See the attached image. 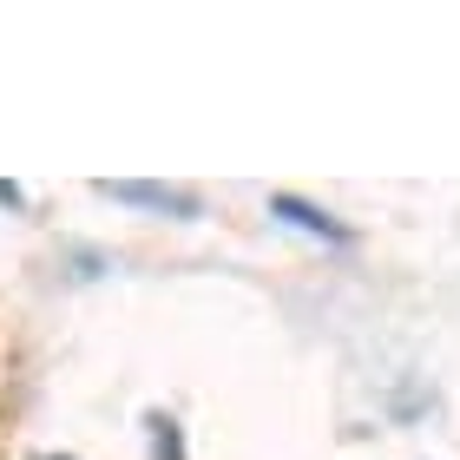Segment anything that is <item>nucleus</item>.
Segmentation results:
<instances>
[{
    "label": "nucleus",
    "instance_id": "1",
    "mask_svg": "<svg viewBox=\"0 0 460 460\" xmlns=\"http://www.w3.org/2000/svg\"><path fill=\"white\" fill-rule=\"evenodd\" d=\"M99 198L138 204V211H172V217H198L204 211L198 191H178V184H132V178H106V184H99Z\"/></svg>",
    "mask_w": 460,
    "mask_h": 460
},
{
    "label": "nucleus",
    "instance_id": "2",
    "mask_svg": "<svg viewBox=\"0 0 460 460\" xmlns=\"http://www.w3.org/2000/svg\"><path fill=\"white\" fill-rule=\"evenodd\" d=\"M270 217H283L289 230H303V237H323V243H349V230L329 217V211H316L309 198H296V191H277L270 198Z\"/></svg>",
    "mask_w": 460,
    "mask_h": 460
}]
</instances>
